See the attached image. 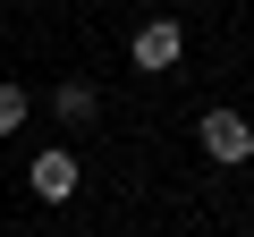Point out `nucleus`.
<instances>
[{
	"label": "nucleus",
	"instance_id": "nucleus-1",
	"mask_svg": "<svg viewBox=\"0 0 254 237\" xmlns=\"http://www.w3.org/2000/svg\"><path fill=\"white\" fill-rule=\"evenodd\" d=\"M203 153L237 170V161L254 153V127H246V118H237V110H203Z\"/></svg>",
	"mask_w": 254,
	"mask_h": 237
},
{
	"label": "nucleus",
	"instance_id": "nucleus-2",
	"mask_svg": "<svg viewBox=\"0 0 254 237\" xmlns=\"http://www.w3.org/2000/svg\"><path fill=\"white\" fill-rule=\"evenodd\" d=\"M178 51H187L178 17H144L136 26V68H178Z\"/></svg>",
	"mask_w": 254,
	"mask_h": 237
},
{
	"label": "nucleus",
	"instance_id": "nucleus-3",
	"mask_svg": "<svg viewBox=\"0 0 254 237\" xmlns=\"http://www.w3.org/2000/svg\"><path fill=\"white\" fill-rule=\"evenodd\" d=\"M76 178H85V170H76V153H68V144L34 153V195H43V203H68V195H76Z\"/></svg>",
	"mask_w": 254,
	"mask_h": 237
},
{
	"label": "nucleus",
	"instance_id": "nucleus-4",
	"mask_svg": "<svg viewBox=\"0 0 254 237\" xmlns=\"http://www.w3.org/2000/svg\"><path fill=\"white\" fill-rule=\"evenodd\" d=\"M51 110H60V118H68V127H76V118H93V110H102V93H93L85 76H68V85L51 93Z\"/></svg>",
	"mask_w": 254,
	"mask_h": 237
},
{
	"label": "nucleus",
	"instance_id": "nucleus-5",
	"mask_svg": "<svg viewBox=\"0 0 254 237\" xmlns=\"http://www.w3.org/2000/svg\"><path fill=\"white\" fill-rule=\"evenodd\" d=\"M26 127V85H0V136Z\"/></svg>",
	"mask_w": 254,
	"mask_h": 237
}]
</instances>
